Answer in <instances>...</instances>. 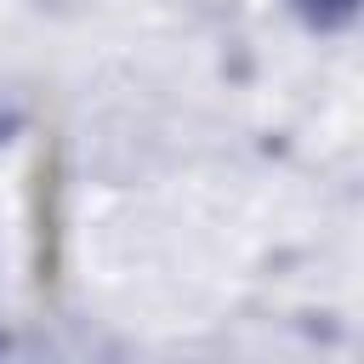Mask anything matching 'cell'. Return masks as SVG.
<instances>
[{
  "label": "cell",
  "mask_w": 364,
  "mask_h": 364,
  "mask_svg": "<svg viewBox=\"0 0 364 364\" xmlns=\"http://www.w3.org/2000/svg\"><path fill=\"white\" fill-rule=\"evenodd\" d=\"M301 6H307L313 17H347V11L358 6V0H301Z\"/></svg>",
  "instance_id": "1"
}]
</instances>
